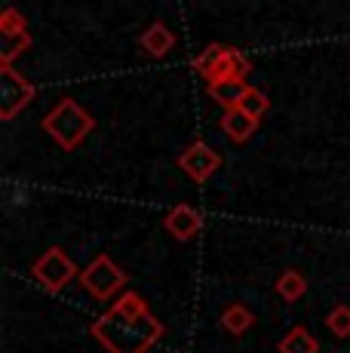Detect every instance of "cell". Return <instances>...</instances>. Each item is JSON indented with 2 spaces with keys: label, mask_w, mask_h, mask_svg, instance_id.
<instances>
[{
  "label": "cell",
  "mask_w": 350,
  "mask_h": 353,
  "mask_svg": "<svg viewBox=\"0 0 350 353\" xmlns=\"http://www.w3.org/2000/svg\"><path fill=\"white\" fill-rule=\"evenodd\" d=\"M326 323H329V332H332L335 338H347L350 335V307L347 304L332 307V314L326 316Z\"/></svg>",
  "instance_id": "e0dca14e"
},
{
  "label": "cell",
  "mask_w": 350,
  "mask_h": 353,
  "mask_svg": "<svg viewBox=\"0 0 350 353\" xmlns=\"http://www.w3.org/2000/svg\"><path fill=\"white\" fill-rule=\"evenodd\" d=\"M6 46L0 50V65H12V59L19 56V52H25L31 46V34H16V37H3Z\"/></svg>",
  "instance_id": "ac0fdd59"
},
{
  "label": "cell",
  "mask_w": 350,
  "mask_h": 353,
  "mask_svg": "<svg viewBox=\"0 0 350 353\" xmlns=\"http://www.w3.org/2000/svg\"><path fill=\"white\" fill-rule=\"evenodd\" d=\"M225 52H227V46H221V43H209L203 52H200L197 59H194V71L203 74V77H206V74H209L212 68L218 65V59L225 56Z\"/></svg>",
  "instance_id": "2e32d148"
},
{
  "label": "cell",
  "mask_w": 350,
  "mask_h": 353,
  "mask_svg": "<svg viewBox=\"0 0 350 353\" xmlns=\"http://www.w3.org/2000/svg\"><path fill=\"white\" fill-rule=\"evenodd\" d=\"M178 169H185V175L191 181L206 185L221 169V154H215L206 141H191V145L178 154Z\"/></svg>",
  "instance_id": "8992f818"
},
{
  "label": "cell",
  "mask_w": 350,
  "mask_h": 353,
  "mask_svg": "<svg viewBox=\"0 0 350 353\" xmlns=\"http://www.w3.org/2000/svg\"><path fill=\"white\" fill-rule=\"evenodd\" d=\"M25 16L16 10V6H6L3 12H0V34L3 37H16V34H25Z\"/></svg>",
  "instance_id": "9a60e30c"
},
{
  "label": "cell",
  "mask_w": 350,
  "mask_h": 353,
  "mask_svg": "<svg viewBox=\"0 0 350 353\" xmlns=\"http://www.w3.org/2000/svg\"><path fill=\"white\" fill-rule=\"evenodd\" d=\"M172 46H175V34L166 28L163 22H154V25H147V28L141 31V50H145L147 56L163 59V56H169L172 52Z\"/></svg>",
  "instance_id": "ba28073f"
},
{
  "label": "cell",
  "mask_w": 350,
  "mask_h": 353,
  "mask_svg": "<svg viewBox=\"0 0 350 353\" xmlns=\"http://www.w3.org/2000/svg\"><path fill=\"white\" fill-rule=\"evenodd\" d=\"M80 283H83V289L90 292L92 298L107 301V298H114L130 283V274H126L123 268H117V264L111 261V255H99L80 270Z\"/></svg>",
  "instance_id": "3957f363"
},
{
  "label": "cell",
  "mask_w": 350,
  "mask_h": 353,
  "mask_svg": "<svg viewBox=\"0 0 350 353\" xmlns=\"http://www.w3.org/2000/svg\"><path fill=\"white\" fill-rule=\"evenodd\" d=\"M31 274H34V280H37L46 292H59V289L68 286L74 276H77V268H74V261H71L68 255H65L62 246H50V249H46V252L34 261Z\"/></svg>",
  "instance_id": "277c9868"
},
{
  "label": "cell",
  "mask_w": 350,
  "mask_h": 353,
  "mask_svg": "<svg viewBox=\"0 0 350 353\" xmlns=\"http://www.w3.org/2000/svg\"><path fill=\"white\" fill-rule=\"evenodd\" d=\"M221 129H225V135L231 141H246L255 135V129H258V120L249 117V114L243 111V108H227L225 117H221Z\"/></svg>",
  "instance_id": "9c48e42d"
},
{
  "label": "cell",
  "mask_w": 350,
  "mask_h": 353,
  "mask_svg": "<svg viewBox=\"0 0 350 353\" xmlns=\"http://www.w3.org/2000/svg\"><path fill=\"white\" fill-rule=\"evenodd\" d=\"M163 228L169 230L178 243H187L203 230V212L194 209V206H187V203H178V206H172L169 215L163 219Z\"/></svg>",
  "instance_id": "52a82bcc"
},
{
  "label": "cell",
  "mask_w": 350,
  "mask_h": 353,
  "mask_svg": "<svg viewBox=\"0 0 350 353\" xmlns=\"http://www.w3.org/2000/svg\"><path fill=\"white\" fill-rule=\"evenodd\" d=\"M206 90H209V96L218 101V105L237 108L249 86H246V80H240V77H225V80H215V83H206Z\"/></svg>",
  "instance_id": "30bf717a"
},
{
  "label": "cell",
  "mask_w": 350,
  "mask_h": 353,
  "mask_svg": "<svg viewBox=\"0 0 350 353\" xmlns=\"http://www.w3.org/2000/svg\"><path fill=\"white\" fill-rule=\"evenodd\" d=\"M90 332L107 353H147L166 329L138 292H123V298H117L111 310L90 325Z\"/></svg>",
  "instance_id": "6da1fadb"
},
{
  "label": "cell",
  "mask_w": 350,
  "mask_h": 353,
  "mask_svg": "<svg viewBox=\"0 0 350 353\" xmlns=\"http://www.w3.org/2000/svg\"><path fill=\"white\" fill-rule=\"evenodd\" d=\"M34 101V86L12 65H0V120H12Z\"/></svg>",
  "instance_id": "5b68a950"
},
{
  "label": "cell",
  "mask_w": 350,
  "mask_h": 353,
  "mask_svg": "<svg viewBox=\"0 0 350 353\" xmlns=\"http://www.w3.org/2000/svg\"><path fill=\"white\" fill-rule=\"evenodd\" d=\"M221 325H225L231 335H243L246 329L255 325V316L246 304H231V307H225V314H221Z\"/></svg>",
  "instance_id": "4fadbf2b"
},
{
  "label": "cell",
  "mask_w": 350,
  "mask_h": 353,
  "mask_svg": "<svg viewBox=\"0 0 350 353\" xmlns=\"http://www.w3.org/2000/svg\"><path fill=\"white\" fill-rule=\"evenodd\" d=\"M92 126H96L92 114L74 99H62L43 117V132L50 135L62 151H74V148L92 132Z\"/></svg>",
  "instance_id": "7a4b0ae2"
},
{
  "label": "cell",
  "mask_w": 350,
  "mask_h": 353,
  "mask_svg": "<svg viewBox=\"0 0 350 353\" xmlns=\"http://www.w3.org/2000/svg\"><path fill=\"white\" fill-rule=\"evenodd\" d=\"M237 108H243V111L249 114V117L261 120L267 111H271V99H267L261 90H255V86H249V90L243 92V99H240V105H237Z\"/></svg>",
  "instance_id": "5bb4252c"
},
{
  "label": "cell",
  "mask_w": 350,
  "mask_h": 353,
  "mask_svg": "<svg viewBox=\"0 0 350 353\" xmlns=\"http://www.w3.org/2000/svg\"><path fill=\"white\" fill-rule=\"evenodd\" d=\"M277 292H280V298L282 301H301L305 298V292H307V280L298 274V270H282V274L277 276Z\"/></svg>",
  "instance_id": "7c38bea8"
},
{
  "label": "cell",
  "mask_w": 350,
  "mask_h": 353,
  "mask_svg": "<svg viewBox=\"0 0 350 353\" xmlns=\"http://www.w3.org/2000/svg\"><path fill=\"white\" fill-rule=\"evenodd\" d=\"M280 353H320V341L305 329V325H295L282 335L280 341Z\"/></svg>",
  "instance_id": "8fae6325"
}]
</instances>
